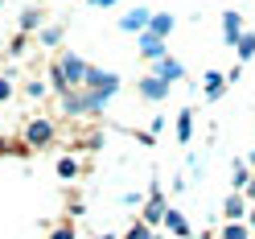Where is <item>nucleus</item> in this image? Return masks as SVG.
Masks as SVG:
<instances>
[{"label":"nucleus","mask_w":255,"mask_h":239,"mask_svg":"<svg viewBox=\"0 0 255 239\" xmlns=\"http://www.w3.org/2000/svg\"><path fill=\"white\" fill-rule=\"evenodd\" d=\"M83 87H91L99 99H111V95L120 91V78L111 74V70H99V66H87V78H83Z\"/></svg>","instance_id":"obj_1"},{"label":"nucleus","mask_w":255,"mask_h":239,"mask_svg":"<svg viewBox=\"0 0 255 239\" xmlns=\"http://www.w3.org/2000/svg\"><path fill=\"white\" fill-rule=\"evenodd\" d=\"M107 99H99V95L95 91H66V111H74V116H83V111H99Z\"/></svg>","instance_id":"obj_2"},{"label":"nucleus","mask_w":255,"mask_h":239,"mask_svg":"<svg viewBox=\"0 0 255 239\" xmlns=\"http://www.w3.org/2000/svg\"><path fill=\"white\" fill-rule=\"evenodd\" d=\"M165 211H169V206H165V198H161V190H156V186H152V194H148V206H144V219H140V223H144V227L152 231V227H156V223H161V219H165Z\"/></svg>","instance_id":"obj_3"},{"label":"nucleus","mask_w":255,"mask_h":239,"mask_svg":"<svg viewBox=\"0 0 255 239\" xmlns=\"http://www.w3.org/2000/svg\"><path fill=\"white\" fill-rule=\"evenodd\" d=\"M148 21H152V8H132V12L120 21V29H124V33H144Z\"/></svg>","instance_id":"obj_4"},{"label":"nucleus","mask_w":255,"mask_h":239,"mask_svg":"<svg viewBox=\"0 0 255 239\" xmlns=\"http://www.w3.org/2000/svg\"><path fill=\"white\" fill-rule=\"evenodd\" d=\"M185 74V66H181V62L177 58H156V78H161V83H177V78Z\"/></svg>","instance_id":"obj_5"},{"label":"nucleus","mask_w":255,"mask_h":239,"mask_svg":"<svg viewBox=\"0 0 255 239\" xmlns=\"http://www.w3.org/2000/svg\"><path fill=\"white\" fill-rule=\"evenodd\" d=\"M50 136H54V124H45V120H33L25 128V140L29 145H50Z\"/></svg>","instance_id":"obj_6"},{"label":"nucleus","mask_w":255,"mask_h":239,"mask_svg":"<svg viewBox=\"0 0 255 239\" xmlns=\"http://www.w3.org/2000/svg\"><path fill=\"white\" fill-rule=\"evenodd\" d=\"M222 215H227L231 223H243V215H247V198H243V194L235 190V194H231L227 202H222Z\"/></svg>","instance_id":"obj_7"},{"label":"nucleus","mask_w":255,"mask_h":239,"mask_svg":"<svg viewBox=\"0 0 255 239\" xmlns=\"http://www.w3.org/2000/svg\"><path fill=\"white\" fill-rule=\"evenodd\" d=\"M136 91L144 95V99H165V95H169V83H161V78H140Z\"/></svg>","instance_id":"obj_8"},{"label":"nucleus","mask_w":255,"mask_h":239,"mask_svg":"<svg viewBox=\"0 0 255 239\" xmlns=\"http://www.w3.org/2000/svg\"><path fill=\"white\" fill-rule=\"evenodd\" d=\"M140 54L144 58H165V37H152V33H140Z\"/></svg>","instance_id":"obj_9"},{"label":"nucleus","mask_w":255,"mask_h":239,"mask_svg":"<svg viewBox=\"0 0 255 239\" xmlns=\"http://www.w3.org/2000/svg\"><path fill=\"white\" fill-rule=\"evenodd\" d=\"M222 33H227V41L235 45L239 37H243V17H239V12H227V17H222Z\"/></svg>","instance_id":"obj_10"},{"label":"nucleus","mask_w":255,"mask_h":239,"mask_svg":"<svg viewBox=\"0 0 255 239\" xmlns=\"http://www.w3.org/2000/svg\"><path fill=\"white\" fill-rule=\"evenodd\" d=\"M144 33H152V37H169V33H173V17H169V12H156V17L148 21Z\"/></svg>","instance_id":"obj_11"},{"label":"nucleus","mask_w":255,"mask_h":239,"mask_svg":"<svg viewBox=\"0 0 255 239\" xmlns=\"http://www.w3.org/2000/svg\"><path fill=\"white\" fill-rule=\"evenodd\" d=\"M161 223H165L173 235H181V239L189 235V223H185V215H181V211H165V219H161Z\"/></svg>","instance_id":"obj_12"},{"label":"nucleus","mask_w":255,"mask_h":239,"mask_svg":"<svg viewBox=\"0 0 255 239\" xmlns=\"http://www.w3.org/2000/svg\"><path fill=\"white\" fill-rule=\"evenodd\" d=\"M222 91H227V78H222L218 70H206V99H218Z\"/></svg>","instance_id":"obj_13"},{"label":"nucleus","mask_w":255,"mask_h":239,"mask_svg":"<svg viewBox=\"0 0 255 239\" xmlns=\"http://www.w3.org/2000/svg\"><path fill=\"white\" fill-rule=\"evenodd\" d=\"M189 136H194V111H181V120H177V140H181V145H189Z\"/></svg>","instance_id":"obj_14"},{"label":"nucleus","mask_w":255,"mask_h":239,"mask_svg":"<svg viewBox=\"0 0 255 239\" xmlns=\"http://www.w3.org/2000/svg\"><path fill=\"white\" fill-rule=\"evenodd\" d=\"M218 239H251V231H247V223H231V227L222 231Z\"/></svg>","instance_id":"obj_15"},{"label":"nucleus","mask_w":255,"mask_h":239,"mask_svg":"<svg viewBox=\"0 0 255 239\" xmlns=\"http://www.w3.org/2000/svg\"><path fill=\"white\" fill-rule=\"evenodd\" d=\"M247 178H251V173H247V165H243V161H235V169H231V182H235V190H243V186H247Z\"/></svg>","instance_id":"obj_16"},{"label":"nucleus","mask_w":255,"mask_h":239,"mask_svg":"<svg viewBox=\"0 0 255 239\" xmlns=\"http://www.w3.org/2000/svg\"><path fill=\"white\" fill-rule=\"evenodd\" d=\"M235 45H239V58H251V54H255V33H243Z\"/></svg>","instance_id":"obj_17"},{"label":"nucleus","mask_w":255,"mask_h":239,"mask_svg":"<svg viewBox=\"0 0 255 239\" xmlns=\"http://www.w3.org/2000/svg\"><path fill=\"white\" fill-rule=\"evenodd\" d=\"M124 239H152V231L144 227V223H132V227L124 231Z\"/></svg>","instance_id":"obj_18"},{"label":"nucleus","mask_w":255,"mask_h":239,"mask_svg":"<svg viewBox=\"0 0 255 239\" xmlns=\"http://www.w3.org/2000/svg\"><path fill=\"white\" fill-rule=\"evenodd\" d=\"M74 173H78L74 157H62V161H58V178H74Z\"/></svg>","instance_id":"obj_19"},{"label":"nucleus","mask_w":255,"mask_h":239,"mask_svg":"<svg viewBox=\"0 0 255 239\" xmlns=\"http://www.w3.org/2000/svg\"><path fill=\"white\" fill-rule=\"evenodd\" d=\"M33 25H41V12H37V8H29L25 17H21V29H33Z\"/></svg>","instance_id":"obj_20"},{"label":"nucleus","mask_w":255,"mask_h":239,"mask_svg":"<svg viewBox=\"0 0 255 239\" xmlns=\"http://www.w3.org/2000/svg\"><path fill=\"white\" fill-rule=\"evenodd\" d=\"M50 239H74V227H70V223H66V227H58Z\"/></svg>","instance_id":"obj_21"},{"label":"nucleus","mask_w":255,"mask_h":239,"mask_svg":"<svg viewBox=\"0 0 255 239\" xmlns=\"http://www.w3.org/2000/svg\"><path fill=\"white\" fill-rule=\"evenodd\" d=\"M8 95H12V83H8V78H0V99H8Z\"/></svg>","instance_id":"obj_22"},{"label":"nucleus","mask_w":255,"mask_h":239,"mask_svg":"<svg viewBox=\"0 0 255 239\" xmlns=\"http://www.w3.org/2000/svg\"><path fill=\"white\" fill-rule=\"evenodd\" d=\"M243 219H247V231H251V235H255V211H247V215H243Z\"/></svg>","instance_id":"obj_23"},{"label":"nucleus","mask_w":255,"mask_h":239,"mask_svg":"<svg viewBox=\"0 0 255 239\" xmlns=\"http://www.w3.org/2000/svg\"><path fill=\"white\" fill-rule=\"evenodd\" d=\"M243 190H247V198H255V178H247V186H243Z\"/></svg>","instance_id":"obj_24"},{"label":"nucleus","mask_w":255,"mask_h":239,"mask_svg":"<svg viewBox=\"0 0 255 239\" xmlns=\"http://www.w3.org/2000/svg\"><path fill=\"white\" fill-rule=\"evenodd\" d=\"M91 4H95V8H111V4H116V0H91Z\"/></svg>","instance_id":"obj_25"},{"label":"nucleus","mask_w":255,"mask_h":239,"mask_svg":"<svg viewBox=\"0 0 255 239\" xmlns=\"http://www.w3.org/2000/svg\"><path fill=\"white\" fill-rule=\"evenodd\" d=\"M99 239H116V235H107V231H103V235H99Z\"/></svg>","instance_id":"obj_26"},{"label":"nucleus","mask_w":255,"mask_h":239,"mask_svg":"<svg viewBox=\"0 0 255 239\" xmlns=\"http://www.w3.org/2000/svg\"><path fill=\"white\" fill-rule=\"evenodd\" d=\"M214 239H218V235H214Z\"/></svg>","instance_id":"obj_27"},{"label":"nucleus","mask_w":255,"mask_h":239,"mask_svg":"<svg viewBox=\"0 0 255 239\" xmlns=\"http://www.w3.org/2000/svg\"><path fill=\"white\" fill-rule=\"evenodd\" d=\"M251 239H255V235H251Z\"/></svg>","instance_id":"obj_28"}]
</instances>
